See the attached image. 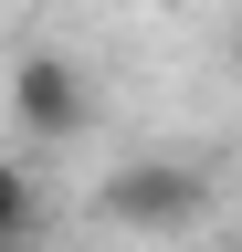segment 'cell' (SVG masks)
Masks as SVG:
<instances>
[{"label": "cell", "instance_id": "6da1fadb", "mask_svg": "<svg viewBox=\"0 0 242 252\" xmlns=\"http://www.w3.org/2000/svg\"><path fill=\"white\" fill-rule=\"evenodd\" d=\"M95 210L116 220V231H137V242H179V231H200V220H210V168H200V158H179V147L127 158V168H105Z\"/></svg>", "mask_w": 242, "mask_h": 252}, {"label": "cell", "instance_id": "7a4b0ae2", "mask_svg": "<svg viewBox=\"0 0 242 252\" xmlns=\"http://www.w3.org/2000/svg\"><path fill=\"white\" fill-rule=\"evenodd\" d=\"M11 126L32 147H74L84 126H95V84H84L74 53H21L11 63Z\"/></svg>", "mask_w": 242, "mask_h": 252}, {"label": "cell", "instance_id": "3957f363", "mask_svg": "<svg viewBox=\"0 0 242 252\" xmlns=\"http://www.w3.org/2000/svg\"><path fill=\"white\" fill-rule=\"evenodd\" d=\"M21 231H42V189L21 158H0V242H21Z\"/></svg>", "mask_w": 242, "mask_h": 252}, {"label": "cell", "instance_id": "277c9868", "mask_svg": "<svg viewBox=\"0 0 242 252\" xmlns=\"http://www.w3.org/2000/svg\"><path fill=\"white\" fill-rule=\"evenodd\" d=\"M0 252H42V231H21V242H0Z\"/></svg>", "mask_w": 242, "mask_h": 252}, {"label": "cell", "instance_id": "5b68a950", "mask_svg": "<svg viewBox=\"0 0 242 252\" xmlns=\"http://www.w3.org/2000/svg\"><path fill=\"white\" fill-rule=\"evenodd\" d=\"M232 74H242V21H232Z\"/></svg>", "mask_w": 242, "mask_h": 252}]
</instances>
